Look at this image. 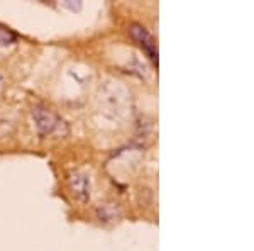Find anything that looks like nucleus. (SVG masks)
I'll use <instances>...</instances> for the list:
<instances>
[{
  "label": "nucleus",
  "instance_id": "f257e3e1",
  "mask_svg": "<svg viewBox=\"0 0 254 251\" xmlns=\"http://www.w3.org/2000/svg\"><path fill=\"white\" fill-rule=\"evenodd\" d=\"M129 31H130V34H132V38L139 43V46L144 48V51L147 55L154 61H158V48H156V41L153 39V36H151L142 26H137V24H132Z\"/></svg>",
  "mask_w": 254,
  "mask_h": 251
},
{
  "label": "nucleus",
  "instance_id": "f03ea898",
  "mask_svg": "<svg viewBox=\"0 0 254 251\" xmlns=\"http://www.w3.org/2000/svg\"><path fill=\"white\" fill-rule=\"evenodd\" d=\"M34 117L38 121V127L41 133L44 134H51L55 129H58L61 126V121L51 110H46V109H36L34 110Z\"/></svg>",
  "mask_w": 254,
  "mask_h": 251
},
{
  "label": "nucleus",
  "instance_id": "7ed1b4c3",
  "mask_svg": "<svg viewBox=\"0 0 254 251\" xmlns=\"http://www.w3.org/2000/svg\"><path fill=\"white\" fill-rule=\"evenodd\" d=\"M71 188H73V193L78 197L80 200H87L90 192H88V180L87 176L83 175H73L71 176Z\"/></svg>",
  "mask_w": 254,
  "mask_h": 251
}]
</instances>
